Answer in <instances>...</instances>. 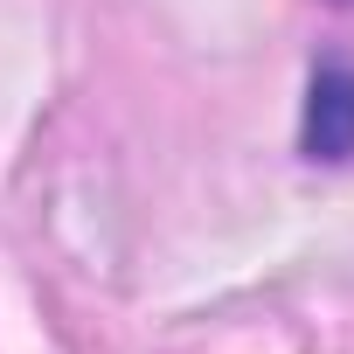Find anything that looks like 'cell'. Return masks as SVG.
Here are the masks:
<instances>
[{
	"instance_id": "cell-1",
	"label": "cell",
	"mask_w": 354,
	"mask_h": 354,
	"mask_svg": "<svg viewBox=\"0 0 354 354\" xmlns=\"http://www.w3.org/2000/svg\"><path fill=\"white\" fill-rule=\"evenodd\" d=\"M299 153L313 167H354V63L326 56L306 77V111H299Z\"/></svg>"
}]
</instances>
